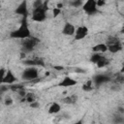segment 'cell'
I'll return each mask as SVG.
<instances>
[{
  "instance_id": "cell-1",
  "label": "cell",
  "mask_w": 124,
  "mask_h": 124,
  "mask_svg": "<svg viewBox=\"0 0 124 124\" xmlns=\"http://www.w3.org/2000/svg\"><path fill=\"white\" fill-rule=\"evenodd\" d=\"M31 36L30 30L28 28V23H27V17H23L21 22H20V26L16 29L14 30L10 33V37L13 39H21L24 40L28 37Z\"/></svg>"
},
{
  "instance_id": "cell-2",
  "label": "cell",
  "mask_w": 124,
  "mask_h": 124,
  "mask_svg": "<svg viewBox=\"0 0 124 124\" xmlns=\"http://www.w3.org/2000/svg\"><path fill=\"white\" fill-rule=\"evenodd\" d=\"M40 40L36 37L30 36L24 40H22V50L24 51H31L34 49V47L39 44Z\"/></svg>"
},
{
  "instance_id": "cell-3",
  "label": "cell",
  "mask_w": 124,
  "mask_h": 124,
  "mask_svg": "<svg viewBox=\"0 0 124 124\" xmlns=\"http://www.w3.org/2000/svg\"><path fill=\"white\" fill-rule=\"evenodd\" d=\"M21 77L24 80H27V81L36 80L38 78V70L35 67H28L23 71Z\"/></svg>"
},
{
  "instance_id": "cell-4",
  "label": "cell",
  "mask_w": 124,
  "mask_h": 124,
  "mask_svg": "<svg viewBox=\"0 0 124 124\" xmlns=\"http://www.w3.org/2000/svg\"><path fill=\"white\" fill-rule=\"evenodd\" d=\"M82 9L88 15H94L98 12V8L96 6V1L95 0H88L85 3H83Z\"/></svg>"
},
{
  "instance_id": "cell-5",
  "label": "cell",
  "mask_w": 124,
  "mask_h": 124,
  "mask_svg": "<svg viewBox=\"0 0 124 124\" xmlns=\"http://www.w3.org/2000/svg\"><path fill=\"white\" fill-rule=\"evenodd\" d=\"M45 19H46V11L43 9V7L41 6L39 8H35L32 13V20L41 22L44 21Z\"/></svg>"
},
{
  "instance_id": "cell-6",
  "label": "cell",
  "mask_w": 124,
  "mask_h": 124,
  "mask_svg": "<svg viewBox=\"0 0 124 124\" xmlns=\"http://www.w3.org/2000/svg\"><path fill=\"white\" fill-rule=\"evenodd\" d=\"M16 14L22 16L23 17H27L28 15V10H27V2L26 1H22L18 7L16 9Z\"/></svg>"
},
{
  "instance_id": "cell-7",
  "label": "cell",
  "mask_w": 124,
  "mask_h": 124,
  "mask_svg": "<svg viewBox=\"0 0 124 124\" xmlns=\"http://www.w3.org/2000/svg\"><path fill=\"white\" fill-rule=\"evenodd\" d=\"M75 39L76 40H81L88 34V28L86 26H79L76 32H75Z\"/></svg>"
},
{
  "instance_id": "cell-8",
  "label": "cell",
  "mask_w": 124,
  "mask_h": 124,
  "mask_svg": "<svg viewBox=\"0 0 124 124\" xmlns=\"http://www.w3.org/2000/svg\"><path fill=\"white\" fill-rule=\"evenodd\" d=\"M109 80H110L109 76H107V75H104V74H102V75H96L94 77V78H93V81H94V83L96 85H101V84L106 83V82H108Z\"/></svg>"
},
{
  "instance_id": "cell-9",
  "label": "cell",
  "mask_w": 124,
  "mask_h": 124,
  "mask_svg": "<svg viewBox=\"0 0 124 124\" xmlns=\"http://www.w3.org/2000/svg\"><path fill=\"white\" fill-rule=\"evenodd\" d=\"M78 83L77 80H75L74 78H70V77H65L59 83H58V86H61V87H70V86H74Z\"/></svg>"
},
{
  "instance_id": "cell-10",
  "label": "cell",
  "mask_w": 124,
  "mask_h": 124,
  "mask_svg": "<svg viewBox=\"0 0 124 124\" xmlns=\"http://www.w3.org/2000/svg\"><path fill=\"white\" fill-rule=\"evenodd\" d=\"M16 80V78L15 77V75L13 74V72L11 70H8V72L5 74V77L3 78L2 83L4 84H13L15 81Z\"/></svg>"
},
{
  "instance_id": "cell-11",
  "label": "cell",
  "mask_w": 124,
  "mask_h": 124,
  "mask_svg": "<svg viewBox=\"0 0 124 124\" xmlns=\"http://www.w3.org/2000/svg\"><path fill=\"white\" fill-rule=\"evenodd\" d=\"M76 32V28L73 24H71L70 22H66L63 29H62V33L64 35H67V36H72L74 35Z\"/></svg>"
},
{
  "instance_id": "cell-12",
  "label": "cell",
  "mask_w": 124,
  "mask_h": 124,
  "mask_svg": "<svg viewBox=\"0 0 124 124\" xmlns=\"http://www.w3.org/2000/svg\"><path fill=\"white\" fill-rule=\"evenodd\" d=\"M107 47H108V49L110 52L116 53V52H118V51H120V50L122 49V44H121V42H118V43H116V44L108 46Z\"/></svg>"
},
{
  "instance_id": "cell-13",
  "label": "cell",
  "mask_w": 124,
  "mask_h": 124,
  "mask_svg": "<svg viewBox=\"0 0 124 124\" xmlns=\"http://www.w3.org/2000/svg\"><path fill=\"white\" fill-rule=\"evenodd\" d=\"M92 50L94 52H97V53H101V52H106L108 50V47L105 44H98L96 45L95 46L92 47Z\"/></svg>"
},
{
  "instance_id": "cell-14",
  "label": "cell",
  "mask_w": 124,
  "mask_h": 124,
  "mask_svg": "<svg viewBox=\"0 0 124 124\" xmlns=\"http://www.w3.org/2000/svg\"><path fill=\"white\" fill-rule=\"evenodd\" d=\"M60 109H61L60 105H59L58 103H53V104H51V106H50L49 108H48V113H50V114H54V113L59 112Z\"/></svg>"
},
{
  "instance_id": "cell-15",
  "label": "cell",
  "mask_w": 124,
  "mask_h": 124,
  "mask_svg": "<svg viewBox=\"0 0 124 124\" xmlns=\"http://www.w3.org/2000/svg\"><path fill=\"white\" fill-rule=\"evenodd\" d=\"M62 101H63V103H65V104L72 105V104H75V103L78 101V96L74 94V95H71V96H68V97L64 98Z\"/></svg>"
},
{
  "instance_id": "cell-16",
  "label": "cell",
  "mask_w": 124,
  "mask_h": 124,
  "mask_svg": "<svg viewBox=\"0 0 124 124\" xmlns=\"http://www.w3.org/2000/svg\"><path fill=\"white\" fill-rule=\"evenodd\" d=\"M96 64H97V67H98V68H104V67H106V66H108V65L109 64V60H108V58L102 56L101 59H100Z\"/></svg>"
},
{
  "instance_id": "cell-17",
  "label": "cell",
  "mask_w": 124,
  "mask_h": 124,
  "mask_svg": "<svg viewBox=\"0 0 124 124\" xmlns=\"http://www.w3.org/2000/svg\"><path fill=\"white\" fill-rule=\"evenodd\" d=\"M81 89H82L83 91H86V92H89V91L93 90V83H92V80L89 79L87 82L83 83L82 86H81Z\"/></svg>"
},
{
  "instance_id": "cell-18",
  "label": "cell",
  "mask_w": 124,
  "mask_h": 124,
  "mask_svg": "<svg viewBox=\"0 0 124 124\" xmlns=\"http://www.w3.org/2000/svg\"><path fill=\"white\" fill-rule=\"evenodd\" d=\"M118 42H120V40H119L117 37H115V36H109V37H108V39H107V43H106L105 45L108 46L116 44V43H118Z\"/></svg>"
},
{
  "instance_id": "cell-19",
  "label": "cell",
  "mask_w": 124,
  "mask_h": 124,
  "mask_svg": "<svg viewBox=\"0 0 124 124\" xmlns=\"http://www.w3.org/2000/svg\"><path fill=\"white\" fill-rule=\"evenodd\" d=\"M103 55L101 54V53H97V52H95L94 54H92V56H91V58H90V61L92 62V63H97L100 59H101V57H102Z\"/></svg>"
},
{
  "instance_id": "cell-20",
  "label": "cell",
  "mask_w": 124,
  "mask_h": 124,
  "mask_svg": "<svg viewBox=\"0 0 124 124\" xmlns=\"http://www.w3.org/2000/svg\"><path fill=\"white\" fill-rule=\"evenodd\" d=\"M115 82H116V83H119V84H122V83L124 82V77H123V75H122L121 73L117 74L116 78H115Z\"/></svg>"
},
{
  "instance_id": "cell-21",
  "label": "cell",
  "mask_w": 124,
  "mask_h": 124,
  "mask_svg": "<svg viewBox=\"0 0 124 124\" xmlns=\"http://www.w3.org/2000/svg\"><path fill=\"white\" fill-rule=\"evenodd\" d=\"M25 100L28 103H32V102L35 101V97H34V95L32 93H27L26 96H25Z\"/></svg>"
},
{
  "instance_id": "cell-22",
  "label": "cell",
  "mask_w": 124,
  "mask_h": 124,
  "mask_svg": "<svg viewBox=\"0 0 124 124\" xmlns=\"http://www.w3.org/2000/svg\"><path fill=\"white\" fill-rule=\"evenodd\" d=\"M70 5H71V6H73V7L78 8V7L81 6V5H83V2H82V1H80V0H75V1L70 2Z\"/></svg>"
},
{
  "instance_id": "cell-23",
  "label": "cell",
  "mask_w": 124,
  "mask_h": 124,
  "mask_svg": "<svg viewBox=\"0 0 124 124\" xmlns=\"http://www.w3.org/2000/svg\"><path fill=\"white\" fill-rule=\"evenodd\" d=\"M34 60H35V62H36V66L45 67V62H44V60H43L42 58H38V57H36V58H34Z\"/></svg>"
},
{
  "instance_id": "cell-24",
  "label": "cell",
  "mask_w": 124,
  "mask_h": 124,
  "mask_svg": "<svg viewBox=\"0 0 124 124\" xmlns=\"http://www.w3.org/2000/svg\"><path fill=\"white\" fill-rule=\"evenodd\" d=\"M113 121L116 124H121V123H123V117L120 116V115H115L113 117Z\"/></svg>"
},
{
  "instance_id": "cell-25",
  "label": "cell",
  "mask_w": 124,
  "mask_h": 124,
  "mask_svg": "<svg viewBox=\"0 0 124 124\" xmlns=\"http://www.w3.org/2000/svg\"><path fill=\"white\" fill-rule=\"evenodd\" d=\"M23 88V85L22 84H16V85H11L10 86V89L12 91H16V90H20Z\"/></svg>"
},
{
  "instance_id": "cell-26",
  "label": "cell",
  "mask_w": 124,
  "mask_h": 124,
  "mask_svg": "<svg viewBox=\"0 0 124 124\" xmlns=\"http://www.w3.org/2000/svg\"><path fill=\"white\" fill-rule=\"evenodd\" d=\"M43 5V2L41 1V0H36L34 3H33V7H34V9L35 8H39V7H41Z\"/></svg>"
},
{
  "instance_id": "cell-27",
  "label": "cell",
  "mask_w": 124,
  "mask_h": 124,
  "mask_svg": "<svg viewBox=\"0 0 124 124\" xmlns=\"http://www.w3.org/2000/svg\"><path fill=\"white\" fill-rule=\"evenodd\" d=\"M5 69H0V84H2V81H3V78L5 77Z\"/></svg>"
},
{
  "instance_id": "cell-28",
  "label": "cell",
  "mask_w": 124,
  "mask_h": 124,
  "mask_svg": "<svg viewBox=\"0 0 124 124\" xmlns=\"http://www.w3.org/2000/svg\"><path fill=\"white\" fill-rule=\"evenodd\" d=\"M60 13H61V10H60V9H58V8H53V10H52V14H53V16H54V17L57 16Z\"/></svg>"
},
{
  "instance_id": "cell-29",
  "label": "cell",
  "mask_w": 124,
  "mask_h": 124,
  "mask_svg": "<svg viewBox=\"0 0 124 124\" xmlns=\"http://www.w3.org/2000/svg\"><path fill=\"white\" fill-rule=\"evenodd\" d=\"M5 105L6 106H11L12 104H13V99L12 98H10V97H7L6 99H5Z\"/></svg>"
},
{
  "instance_id": "cell-30",
  "label": "cell",
  "mask_w": 124,
  "mask_h": 124,
  "mask_svg": "<svg viewBox=\"0 0 124 124\" xmlns=\"http://www.w3.org/2000/svg\"><path fill=\"white\" fill-rule=\"evenodd\" d=\"M8 89H9V87H8V86L3 85V84H0V94H2V93H4V92H6Z\"/></svg>"
},
{
  "instance_id": "cell-31",
  "label": "cell",
  "mask_w": 124,
  "mask_h": 124,
  "mask_svg": "<svg viewBox=\"0 0 124 124\" xmlns=\"http://www.w3.org/2000/svg\"><path fill=\"white\" fill-rule=\"evenodd\" d=\"M30 107H31L32 108H39V107H40V104H39L38 102L34 101V102L30 103Z\"/></svg>"
},
{
  "instance_id": "cell-32",
  "label": "cell",
  "mask_w": 124,
  "mask_h": 124,
  "mask_svg": "<svg viewBox=\"0 0 124 124\" xmlns=\"http://www.w3.org/2000/svg\"><path fill=\"white\" fill-rule=\"evenodd\" d=\"M105 4H106V1H105V0H99V1L96 2V6H97V7H102V6H104Z\"/></svg>"
},
{
  "instance_id": "cell-33",
  "label": "cell",
  "mask_w": 124,
  "mask_h": 124,
  "mask_svg": "<svg viewBox=\"0 0 124 124\" xmlns=\"http://www.w3.org/2000/svg\"><path fill=\"white\" fill-rule=\"evenodd\" d=\"M18 94H19V96H21V97H25V96H26V92H25L24 88L18 90Z\"/></svg>"
},
{
  "instance_id": "cell-34",
  "label": "cell",
  "mask_w": 124,
  "mask_h": 124,
  "mask_svg": "<svg viewBox=\"0 0 124 124\" xmlns=\"http://www.w3.org/2000/svg\"><path fill=\"white\" fill-rule=\"evenodd\" d=\"M75 72H76V73H81V74H84V73H85V70L80 69V68H77V69L75 70Z\"/></svg>"
},
{
  "instance_id": "cell-35",
  "label": "cell",
  "mask_w": 124,
  "mask_h": 124,
  "mask_svg": "<svg viewBox=\"0 0 124 124\" xmlns=\"http://www.w3.org/2000/svg\"><path fill=\"white\" fill-rule=\"evenodd\" d=\"M53 68H54L55 70H57V71H62V70H64V67H63V66H53Z\"/></svg>"
},
{
  "instance_id": "cell-36",
  "label": "cell",
  "mask_w": 124,
  "mask_h": 124,
  "mask_svg": "<svg viewBox=\"0 0 124 124\" xmlns=\"http://www.w3.org/2000/svg\"><path fill=\"white\" fill-rule=\"evenodd\" d=\"M62 7H63V4H62V3H58V4H57V7H56V8L60 9V8H62Z\"/></svg>"
},
{
  "instance_id": "cell-37",
  "label": "cell",
  "mask_w": 124,
  "mask_h": 124,
  "mask_svg": "<svg viewBox=\"0 0 124 124\" xmlns=\"http://www.w3.org/2000/svg\"><path fill=\"white\" fill-rule=\"evenodd\" d=\"M74 124H82V120H78V122H76V123H74Z\"/></svg>"
},
{
  "instance_id": "cell-38",
  "label": "cell",
  "mask_w": 124,
  "mask_h": 124,
  "mask_svg": "<svg viewBox=\"0 0 124 124\" xmlns=\"http://www.w3.org/2000/svg\"><path fill=\"white\" fill-rule=\"evenodd\" d=\"M20 54H21V55H20V57H21V58H24V57H25V54H24L23 52H21Z\"/></svg>"
},
{
  "instance_id": "cell-39",
  "label": "cell",
  "mask_w": 124,
  "mask_h": 124,
  "mask_svg": "<svg viewBox=\"0 0 124 124\" xmlns=\"http://www.w3.org/2000/svg\"><path fill=\"white\" fill-rule=\"evenodd\" d=\"M0 101H2V98H1V96H0Z\"/></svg>"
},
{
  "instance_id": "cell-40",
  "label": "cell",
  "mask_w": 124,
  "mask_h": 124,
  "mask_svg": "<svg viewBox=\"0 0 124 124\" xmlns=\"http://www.w3.org/2000/svg\"><path fill=\"white\" fill-rule=\"evenodd\" d=\"M0 7H1V3H0Z\"/></svg>"
}]
</instances>
